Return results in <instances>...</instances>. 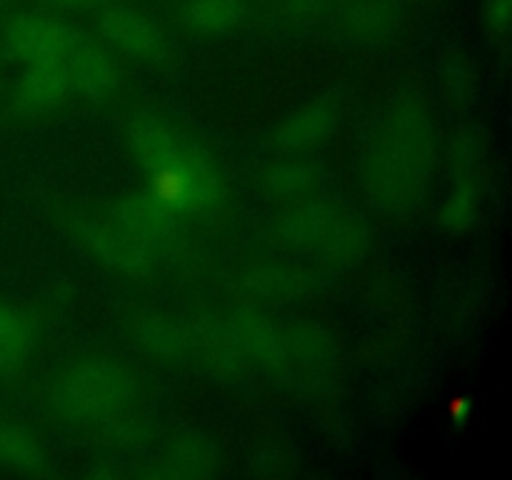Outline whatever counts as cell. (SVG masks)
Returning a JSON list of instances; mask_svg holds the SVG:
<instances>
[{
    "label": "cell",
    "mask_w": 512,
    "mask_h": 480,
    "mask_svg": "<svg viewBox=\"0 0 512 480\" xmlns=\"http://www.w3.org/2000/svg\"><path fill=\"white\" fill-rule=\"evenodd\" d=\"M128 145L153 185L183 215H213L223 205V175L213 155L205 153L178 125L143 115L128 125Z\"/></svg>",
    "instance_id": "6da1fadb"
},
{
    "label": "cell",
    "mask_w": 512,
    "mask_h": 480,
    "mask_svg": "<svg viewBox=\"0 0 512 480\" xmlns=\"http://www.w3.org/2000/svg\"><path fill=\"white\" fill-rule=\"evenodd\" d=\"M183 213L158 190L145 188L110 210L95 228L93 248L113 268L140 273L150 268L178 235Z\"/></svg>",
    "instance_id": "7a4b0ae2"
},
{
    "label": "cell",
    "mask_w": 512,
    "mask_h": 480,
    "mask_svg": "<svg viewBox=\"0 0 512 480\" xmlns=\"http://www.w3.org/2000/svg\"><path fill=\"white\" fill-rule=\"evenodd\" d=\"M430 168V130L413 105L393 110L370 148L368 188L383 208L415 205Z\"/></svg>",
    "instance_id": "3957f363"
},
{
    "label": "cell",
    "mask_w": 512,
    "mask_h": 480,
    "mask_svg": "<svg viewBox=\"0 0 512 480\" xmlns=\"http://www.w3.org/2000/svg\"><path fill=\"white\" fill-rule=\"evenodd\" d=\"M135 393L133 375L108 358L70 365L50 388V405L70 423H100L123 413Z\"/></svg>",
    "instance_id": "277c9868"
},
{
    "label": "cell",
    "mask_w": 512,
    "mask_h": 480,
    "mask_svg": "<svg viewBox=\"0 0 512 480\" xmlns=\"http://www.w3.org/2000/svg\"><path fill=\"white\" fill-rule=\"evenodd\" d=\"M278 233L300 253L325 263H355L370 240L368 225L358 213L328 203L288 210L278 220Z\"/></svg>",
    "instance_id": "5b68a950"
},
{
    "label": "cell",
    "mask_w": 512,
    "mask_h": 480,
    "mask_svg": "<svg viewBox=\"0 0 512 480\" xmlns=\"http://www.w3.org/2000/svg\"><path fill=\"white\" fill-rule=\"evenodd\" d=\"M80 35L63 20L43 13H18L5 23V50L18 63L28 65H63L70 50L78 45Z\"/></svg>",
    "instance_id": "8992f818"
},
{
    "label": "cell",
    "mask_w": 512,
    "mask_h": 480,
    "mask_svg": "<svg viewBox=\"0 0 512 480\" xmlns=\"http://www.w3.org/2000/svg\"><path fill=\"white\" fill-rule=\"evenodd\" d=\"M60 68L68 78L70 90L93 100L118 90L120 80H123V70H120L118 60L108 50L88 43L85 38L78 40V45L70 50V55L63 60Z\"/></svg>",
    "instance_id": "52a82bcc"
},
{
    "label": "cell",
    "mask_w": 512,
    "mask_h": 480,
    "mask_svg": "<svg viewBox=\"0 0 512 480\" xmlns=\"http://www.w3.org/2000/svg\"><path fill=\"white\" fill-rule=\"evenodd\" d=\"M98 30L108 48L130 58H150L163 48V33L158 25L148 15L123 5L103 10L98 18Z\"/></svg>",
    "instance_id": "ba28073f"
},
{
    "label": "cell",
    "mask_w": 512,
    "mask_h": 480,
    "mask_svg": "<svg viewBox=\"0 0 512 480\" xmlns=\"http://www.w3.org/2000/svg\"><path fill=\"white\" fill-rule=\"evenodd\" d=\"M335 125H338V113H335L333 105L310 103L295 110L288 120H283L275 140H278L280 148L293 150V153L313 150L335 133Z\"/></svg>",
    "instance_id": "9c48e42d"
},
{
    "label": "cell",
    "mask_w": 512,
    "mask_h": 480,
    "mask_svg": "<svg viewBox=\"0 0 512 480\" xmlns=\"http://www.w3.org/2000/svg\"><path fill=\"white\" fill-rule=\"evenodd\" d=\"M68 93V78L58 65H28L18 80V103L28 113H53Z\"/></svg>",
    "instance_id": "30bf717a"
},
{
    "label": "cell",
    "mask_w": 512,
    "mask_h": 480,
    "mask_svg": "<svg viewBox=\"0 0 512 480\" xmlns=\"http://www.w3.org/2000/svg\"><path fill=\"white\" fill-rule=\"evenodd\" d=\"M248 13V5L240 0H188L185 18L190 28L205 35H220L240 25Z\"/></svg>",
    "instance_id": "8fae6325"
},
{
    "label": "cell",
    "mask_w": 512,
    "mask_h": 480,
    "mask_svg": "<svg viewBox=\"0 0 512 480\" xmlns=\"http://www.w3.org/2000/svg\"><path fill=\"white\" fill-rule=\"evenodd\" d=\"M33 350V330L30 323L13 308L0 300V370L18 368Z\"/></svg>",
    "instance_id": "7c38bea8"
},
{
    "label": "cell",
    "mask_w": 512,
    "mask_h": 480,
    "mask_svg": "<svg viewBox=\"0 0 512 480\" xmlns=\"http://www.w3.org/2000/svg\"><path fill=\"white\" fill-rule=\"evenodd\" d=\"M218 463V453L210 443L200 438H188L180 440L178 445H173L170 455L165 458L163 475H173V478H205L215 470Z\"/></svg>",
    "instance_id": "4fadbf2b"
},
{
    "label": "cell",
    "mask_w": 512,
    "mask_h": 480,
    "mask_svg": "<svg viewBox=\"0 0 512 480\" xmlns=\"http://www.w3.org/2000/svg\"><path fill=\"white\" fill-rule=\"evenodd\" d=\"M345 23H348L350 33L360 35V38H380L393 23V10L383 0H363L350 8Z\"/></svg>",
    "instance_id": "5bb4252c"
},
{
    "label": "cell",
    "mask_w": 512,
    "mask_h": 480,
    "mask_svg": "<svg viewBox=\"0 0 512 480\" xmlns=\"http://www.w3.org/2000/svg\"><path fill=\"white\" fill-rule=\"evenodd\" d=\"M268 183L270 188H273V193L293 195V198H298V195L308 193V190L315 188L318 175H315V170L308 168V165L288 163L275 168L273 173L268 175Z\"/></svg>",
    "instance_id": "9a60e30c"
},
{
    "label": "cell",
    "mask_w": 512,
    "mask_h": 480,
    "mask_svg": "<svg viewBox=\"0 0 512 480\" xmlns=\"http://www.w3.org/2000/svg\"><path fill=\"white\" fill-rule=\"evenodd\" d=\"M478 208H480V200L478 193L473 188H465L458 190L448 198L443 208V225L453 233H460V230H468L470 225L475 223L478 218Z\"/></svg>",
    "instance_id": "2e32d148"
},
{
    "label": "cell",
    "mask_w": 512,
    "mask_h": 480,
    "mask_svg": "<svg viewBox=\"0 0 512 480\" xmlns=\"http://www.w3.org/2000/svg\"><path fill=\"white\" fill-rule=\"evenodd\" d=\"M485 23L490 25L493 33L505 35L510 28V18H512V5L510 0H485Z\"/></svg>",
    "instance_id": "e0dca14e"
},
{
    "label": "cell",
    "mask_w": 512,
    "mask_h": 480,
    "mask_svg": "<svg viewBox=\"0 0 512 480\" xmlns=\"http://www.w3.org/2000/svg\"><path fill=\"white\" fill-rule=\"evenodd\" d=\"M53 8L68 10V13H78V10H90L100 3V0H48Z\"/></svg>",
    "instance_id": "ac0fdd59"
},
{
    "label": "cell",
    "mask_w": 512,
    "mask_h": 480,
    "mask_svg": "<svg viewBox=\"0 0 512 480\" xmlns=\"http://www.w3.org/2000/svg\"><path fill=\"white\" fill-rule=\"evenodd\" d=\"M330 0H290V5H293V8H298L300 13H318V10H323L325 5H328Z\"/></svg>",
    "instance_id": "d6986e66"
},
{
    "label": "cell",
    "mask_w": 512,
    "mask_h": 480,
    "mask_svg": "<svg viewBox=\"0 0 512 480\" xmlns=\"http://www.w3.org/2000/svg\"><path fill=\"white\" fill-rule=\"evenodd\" d=\"M240 3H245V5H248V8H250V5H253L255 0H240Z\"/></svg>",
    "instance_id": "ffe728a7"
}]
</instances>
